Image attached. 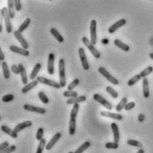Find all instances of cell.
Wrapping results in <instances>:
<instances>
[{
    "label": "cell",
    "mask_w": 153,
    "mask_h": 153,
    "mask_svg": "<svg viewBox=\"0 0 153 153\" xmlns=\"http://www.w3.org/2000/svg\"><path fill=\"white\" fill-rule=\"evenodd\" d=\"M90 33H91V42L92 44L97 43V21L95 19L91 20L90 24Z\"/></svg>",
    "instance_id": "obj_8"
},
{
    "label": "cell",
    "mask_w": 153,
    "mask_h": 153,
    "mask_svg": "<svg viewBox=\"0 0 153 153\" xmlns=\"http://www.w3.org/2000/svg\"><path fill=\"white\" fill-rule=\"evenodd\" d=\"M31 24V19L29 18H27L25 20H24V22L20 25V27H19V29L18 30L19 31L20 33H23L24 31L26 30L28 27H29V25Z\"/></svg>",
    "instance_id": "obj_30"
},
{
    "label": "cell",
    "mask_w": 153,
    "mask_h": 153,
    "mask_svg": "<svg viewBox=\"0 0 153 153\" xmlns=\"http://www.w3.org/2000/svg\"><path fill=\"white\" fill-rule=\"evenodd\" d=\"M43 135H44V129L42 128H38V130L36 132V139L38 141H41L42 139H43Z\"/></svg>",
    "instance_id": "obj_42"
},
{
    "label": "cell",
    "mask_w": 153,
    "mask_h": 153,
    "mask_svg": "<svg viewBox=\"0 0 153 153\" xmlns=\"http://www.w3.org/2000/svg\"><path fill=\"white\" fill-rule=\"evenodd\" d=\"M76 132V119H71L69 124V134L73 136Z\"/></svg>",
    "instance_id": "obj_28"
},
{
    "label": "cell",
    "mask_w": 153,
    "mask_h": 153,
    "mask_svg": "<svg viewBox=\"0 0 153 153\" xmlns=\"http://www.w3.org/2000/svg\"><path fill=\"white\" fill-rule=\"evenodd\" d=\"M1 67H2V70H3V75H4V77L5 79L10 78V76H11V75H10V70H9V67H8L7 62H2Z\"/></svg>",
    "instance_id": "obj_25"
},
{
    "label": "cell",
    "mask_w": 153,
    "mask_h": 153,
    "mask_svg": "<svg viewBox=\"0 0 153 153\" xmlns=\"http://www.w3.org/2000/svg\"><path fill=\"white\" fill-rule=\"evenodd\" d=\"M138 121L141 122V123L144 121V115H143V114H140L138 115Z\"/></svg>",
    "instance_id": "obj_49"
},
{
    "label": "cell",
    "mask_w": 153,
    "mask_h": 153,
    "mask_svg": "<svg viewBox=\"0 0 153 153\" xmlns=\"http://www.w3.org/2000/svg\"><path fill=\"white\" fill-rule=\"evenodd\" d=\"M114 43L115 46L118 47V48H121V49H123V51L128 52V51H129V49H130V48H129L128 45H127L126 43H124V42H123L122 41H120V40H118V39H115V40L114 41Z\"/></svg>",
    "instance_id": "obj_24"
},
{
    "label": "cell",
    "mask_w": 153,
    "mask_h": 153,
    "mask_svg": "<svg viewBox=\"0 0 153 153\" xmlns=\"http://www.w3.org/2000/svg\"><path fill=\"white\" fill-rule=\"evenodd\" d=\"M11 70L13 71V72L14 74H20V70H19V65H16V64H13L12 67H11Z\"/></svg>",
    "instance_id": "obj_46"
},
{
    "label": "cell",
    "mask_w": 153,
    "mask_h": 153,
    "mask_svg": "<svg viewBox=\"0 0 153 153\" xmlns=\"http://www.w3.org/2000/svg\"><path fill=\"white\" fill-rule=\"evenodd\" d=\"M127 103H128V99L127 98H123V100L118 103V105L116 106V111L117 112H121V111H123V109L125 107V106L127 105Z\"/></svg>",
    "instance_id": "obj_33"
},
{
    "label": "cell",
    "mask_w": 153,
    "mask_h": 153,
    "mask_svg": "<svg viewBox=\"0 0 153 153\" xmlns=\"http://www.w3.org/2000/svg\"><path fill=\"white\" fill-rule=\"evenodd\" d=\"M142 77L140 76V74H137L136 76H134L132 78H130L128 81V86H132V85H134L135 84H137L138 81L141 79Z\"/></svg>",
    "instance_id": "obj_35"
},
{
    "label": "cell",
    "mask_w": 153,
    "mask_h": 153,
    "mask_svg": "<svg viewBox=\"0 0 153 153\" xmlns=\"http://www.w3.org/2000/svg\"><path fill=\"white\" fill-rule=\"evenodd\" d=\"M80 83V81H79V79L78 78H75L69 85H68V90L69 91H72L76 86H77L78 85V84Z\"/></svg>",
    "instance_id": "obj_39"
},
{
    "label": "cell",
    "mask_w": 153,
    "mask_h": 153,
    "mask_svg": "<svg viewBox=\"0 0 153 153\" xmlns=\"http://www.w3.org/2000/svg\"><path fill=\"white\" fill-rule=\"evenodd\" d=\"M78 110H79V105L78 104H74L72 109H71V119H76Z\"/></svg>",
    "instance_id": "obj_36"
},
{
    "label": "cell",
    "mask_w": 153,
    "mask_h": 153,
    "mask_svg": "<svg viewBox=\"0 0 153 153\" xmlns=\"http://www.w3.org/2000/svg\"><path fill=\"white\" fill-rule=\"evenodd\" d=\"M86 100V97L85 95L82 96H76L74 98H70L67 101L66 104L67 105H74V104H79L81 102H84Z\"/></svg>",
    "instance_id": "obj_15"
},
{
    "label": "cell",
    "mask_w": 153,
    "mask_h": 153,
    "mask_svg": "<svg viewBox=\"0 0 153 153\" xmlns=\"http://www.w3.org/2000/svg\"><path fill=\"white\" fill-rule=\"evenodd\" d=\"M19 70H20V76H21V80H22V83L26 85H27V81H28V77L27 75V72H26V70H25V67L22 63H19Z\"/></svg>",
    "instance_id": "obj_21"
},
{
    "label": "cell",
    "mask_w": 153,
    "mask_h": 153,
    "mask_svg": "<svg viewBox=\"0 0 153 153\" xmlns=\"http://www.w3.org/2000/svg\"><path fill=\"white\" fill-rule=\"evenodd\" d=\"M0 60H1V62H4V56L2 49H0Z\"/></svg>",
    "instance_id": "obj_50"
},
{
    "label": "cell",
    "mask_w": 153,
    "mask_h": 153,
    "mask_svg": "<svg viewBox=\"0 0 153 153\" xmlns=\"http://www.w3.org/2000/svg\"><path fill=\"white\" fill-rule=\"evenodd\" d=\"M38 81L37 80H32L29 84H27V85H26L22 89H21V92L22 93H27V92H28L29 91H31L33 88H34L37 85H38Z\"/></svg>",
    "instance_id": "obj_23"
},
{
    "label": "cell",
    "mask_w": 153,
    "mask_h": 153,
    "mask_svg": "<svg viewBox=\"0 0 153 153\" xmlns=\"http://www.w3.org/2000/svg\"><path fill=\"white\" fill-rule=\"evenodd\" d=\"M2 27H2V25L0 24V33H2Z\"/></svg>",
    "instance_id": "obj_54"
},
{
    "label": "cell",
    "mask_w": 153,
    "mask_h": 153,
    "mask_svg": "<svg viewBox=\"0 0 153 153\" xmlns=\"http://www.w3.org/2000/svg\"><path fill=\"white\" fill-rule=\"evenodd\" d=\"M50 33H51V34L56 39V41L57 42H59L60 43L62 42H63V41H64V39H63V37L61 35V33L58 32V31L56 30L55 27H52L51 29H50Z\"/></svg>",
    "instance_id": "obj_27"
},
{
    "label": "cell",
    "mask_w": 153,
    "mask_h": 153,
    "mask_svg": "<svg viewBox=\"0 0 153 153\" xmlns=\"http://www.w3.org/2000/svg\"><path fill=\"white\" fill-rule=\"evenodd\" d=\"M93 100H96L97 102H99L100 104H101L103 107H105L106 108H107L108 110H111V109L113 108L112 104H111L108 100H107L105 98H103L101 95H100V94H98V93H95V94L93 95Z\"/></svg>",
    "instance_id": "obj_7"
},
{
    "label": "cell",
    "mask_w": 153,
    "mask_h": 153,
    "mask_svg": "<svg viewBox=\"0 0 153 153\" xmlns=\"http://www.w3.org/2000/svg\"><path fill=\"white\" fill-rule=\"evenodd\" d=\"M150 57L153 60V53H151V54H150Z\"/></svg>",
    "instance_id": "obj_53"
},
{
    "label": "cell",
    "mask_w": 153,
    "mask_h": 153,
    "mask_svg": "<svg viewBox=\"0 0 153 153\" xmlns=\"http://www.w3.org/2000/svg\"><path fill=\"white\" fill-rule=\"evenodd\" d=\"M62 137V134L60 132H57V133H56L55 135H54V137L50 139V141L47 143L46 147H45V149H46L47 151H49V150H51L54 146H55V144L59 141V139L61 138Z\"/></svg>",
    "instance_id": "obj_11"
},
{
    "label": "cell",
    "mask_w": 153,
    "mask_h": 153,
    "mask_svg": "<svg viewBox=\"0 0 153 153\" xmlns=\"http://www.w3.org/2000/svg\"><path fill=\"white\" fill-rule=\"evenodd\" d=\"M41 68H42V64H41V63H36V64H35V66L33 67V71H32V72H31L30 76H29V78H30L31 80H34V78L37 77L38 73H39Z\"/></svg>",
    "instance_id": "obj_26"
},
{
    "label": "cell",
    "mask_w": 153,
    "mask_h": 153,
    "mask_svg": "<svg viewBox=\"0 0 153 153\" xmlns=\"http://www.w3.org/2000/svg\"><path fill=\"white\" fill-rule=\"evenodd\" d=\"M46 145H47L46 140H45L44 138H43V139H42V140L40 141V143H39L38 147H37L36 153H42L43 150H44V148L46 147Z\"/></svg>",
    "instance_id": "obj_34"
},
{
    "label": "cell",
    "mask_w": 153,
    "mask_h": 153,
    "mask_svg": "<svg viewBox=\"0 0 153 153\" xmlns=\"http://www.w3.org/2000/svg\"><path fill=\"white\" fill-rule=\"evenodd\" d=\"M143 97L148 99L150 97V88H149V81L146 77L143 78Z\"/></svg>",
    "instance_id": "obj_17"
},
{
    "label": "cell",
    "mask_w": 153,
    "mask_h": 153,
    "mask_svg": "<svg viewBox=\"0 0 153 153\" xmlns=\"http://www.w3.org/2000/svg\"><path fill=\"white\" fill-rule=\"evenodd\" d=\"M105 147H106L107 149L116 150V149L119 148V144H118V143H115V142H113V143H110V142H109V143H106Z\"/></svg>",
    "instance_id": "obj_40"
},
{
    "label": "cell",
    "mask_w": 153,
    "mask_h": 153,
    "mask_svg": "<svg viewBox=\"0 0 153 153\" xmlns=\"http://www.w3.org/2000/svg\"><path fill=\"white\" fill-rule=\"evenodd\" d=\"M82 42H84V44H85V46L87 47V48L89 49V51L92 53V56H93L95 58H97V59L100 58V56H101L100 52V51L95 48V47H94V44H92V42H91V40H89L87 37L84 36V37L82 38Z\"/></svg>",
    "instance_id": "obj_3"
},
{
    "label": "cell",
    "mask_w": 153,
    "mask_h": 153,
    "mask_svg": "<svg viewBox=\"0 0 153 153\" xmlns=\"http://www.w3.org/2000/svg\"><path fill=\"white\" fill-rule=\"evenodd\" d=\"M38 97L40 98L41 101H42V103H44V104H48V103L49 102V100H48V98L47 97V95L43 92H39V93H38Z\"/></svg>",
    "instance_id": "obj_38"
},
{
    "label": "cell",
    "mask_w": 153,
    "mask_h": 153,
    "mask_svg": "<svg viewBox=\"0 0 153 153\" xmlns=\"http://www.w3.org/2000/svg\"><path fill=\"white\" fill-rule=\"evenodd\" d=\"M100 114L103 117H108L110 119H114V120H117V121H121L123 119V115L121 114H114V113H111L108 111H101Z\"/></svg>",
    "instance_id": "obj_13"
},
{
    "label": "cell",
    "mask_w": 153,
    "mask_h": 153,
    "mask_svg": "<svg viewBox=\"0 0 153 153\" xmlns=\"http://www.w3.org/2000/svg\"><path fill=\"white\" fill-rule=\"evenodd\" d=\"M91 146V143L89 141L87 142H85L82 145H80V147H78L76 150V152L74 153H83L85 150H87L89 147Z\"/></svg>",
    "instance_id": "obj_29"
},
{
    "label": "cell",
    "mask_w": 153,
    "mask_h": 153,
    "mask_svg": "<svg viewBox=\"0 0 153 153\" xmlns=\"http://www.w3.org/2000/svg\"><path fill=\"white\" fill-rule=\"evenodd\" d=\"M1 130L4 133H5L6 135H9L10 137H12L14 138V139L18 137V133H16L15 131H14V129H11L9 127H7L5 125H2L1 126Z\"/></svg>",
    "instance_id": "obj_20"
},
{
    "label": "cell",
    "mask_w": 153,
    "mask_h": 153,
    "mask_svg": "<svg viewBox=\"0 0 153 153\" xmlns=\"http://www.w3.org/2000/svg\"><path fill=\"white\" fill-rule=\"evenodd\" d=\"M135 107H136V103L133 102V101H131V102H128V103H127V105L125 106L124 109H125L126 111H129V110L133 109Z\"/></svg>",
    "instance_id": "obj_45"
},
{
    "label": "cell",
    "mask_w": 153,
    "mask_h": 153,
    "mask_svg": "<svg viewBox=\"0 0 153 153\" xmlns=\"http://www.w3.org/2000/svg\"><path fill=\"white\" fill-rule=\"evenodd\" d=\"M36 80H37L39 83H41V84L49 85V86L54 87V88H56V89H60L62 87L60 83H57V82L53 81V80H51V79L46 78L45 76H37V79H36Z\"/></svg>",
    "instance_id": "obj_4"
},
{
    "label": "cell",
    "mask_w": 153,
    "mask_h": 153,
    "mask_svg": "<svg viewBox=\"0 0 153 153\" xmlns=\"http://www.w3.org/2000/svg\"><path fill=\"white\" fill-rule=\"evenodd\" d=\"M99 72H100L102 76H104L105 78H107V80H108L110 83H112L113 85H119L118 79L115 78L114 76H112L104 67H100V68H99Z\"/></svg>",
    "instance_id": "obj_5"
},
{
    "label": "cell",
    "mask_w": 153,
    "mask_h": 153,
    "mask_svg": "<svg viewBox=\"0 0 153 153\" xmlns=\"http://www.w3.org/2000/svg\"><path fill=\"white\" fill-rule=\"evenodd\" d=\"M54 62H55V55L53 53H49L48 58V72L49 75H53L55 73L54 71Z\"/></svg>",
    "instance_id": "obj_12"
},
{
    "label": "cell",
    "mask_w": 153,
    "mask_h": 153,
    "mask_svg": "<svg viewBox=\"0 0 153 153\" xmlns=\"http://www.w3.org/2000/svg\"><path fill=\"white\" fill-rule=\"evenodd\" d=\"M152 71H153L152 66H148V67H147V68H145L143 71H142L139 74H140V76H141L142 78H144V77H146L148 75H150Z\"/></svg>",
    "instance_id": "obj_31"
},
{
    "label": "cell",
    "mask_w": 153,
    "mask_h": 153,
    "mask_svg": "<svg viewBox=\"0 0 153 153\" xmlns=\"http://www.w3.org/2000/svg\"><path fill=\"white\" fill-rule=\"evenodd\" d=\"M7 9L8 12L10 13V16L12 19H13L15 17V4H14V1L13 0H7Z\"/></svg>",
    "instance_id": "obj_22"
},
{
    "label": "cell",
    "mask_w": 153,
    "mask_h": 153,
    "mask_svg": "<svg viewBox=\"0 0 153 153\" xmlns=\"http://www.w3.org/2000/svg\"><path fill=\"white\" fill-rule=\"evenodd\" d=\"M78 55H79V57H80V61H81V63H82L83 69L85 70V71H88L90 69V66H89V63H88V61H87L85 51V49L83 48H78Z\"/></svg>",
    "instance_id": "obj_6"
},
{
    "label": "cell",
    "mask_w": 153,
    "mask_h": 153,
    "mask_svg": "<svg viewBox=\"0 0 153 153\" xmlns=\"http://www.w3.org/2000/svg\"><path fill=\"white\" fill-rule=\"evenodd\" d=\"M126 23H127V20H126L125 19H120V20L116 21L114 25H112V26L108 28V33H114L115 31L118 30L120 27H123Z\"/></svg>",
    "instance_id": "obj_14"
},
{
    "label": "cell",
    "mask_w": 153,
    "mask_h": 153,
    "mask_svg": "<svg viewBox=\"0 0 153 153\" xmlns=\"http://www.w3.org/2000/svg\"><path fill=\"white\" fill-rule=\"evenodd\" d=\"M50 1H52V0H50Z\"/></svg>",
    "instance_id": "obj_56"
},
{
    "label": "cell",
    "mask_w": 153,
    "mask_h": 153,
    "mask_svg": "<svg viewBox=\"0 0 153 153\" xmlns=\"http://www.w3.org/2000/svg\"><path fill=\"white\" fill-rule=\"evenodd\" d=\"M7 147H9V143H8L7 142H4V143H1V145H0V152L5 150Z\"/></svg>",
    "instance_id": "obj_48"
},
{
    "label": "cell",
    "mask_w": 153,
    "mask_h": 153,
    "mask_svg": "<svg viewBox=\"0 0 153 153\" xmlns=\"http://www.w3.org/2000/svg\"><path fill=\"white\" fill-rule=\"evenodd\" d=\"M101 42H102L103 44H107V43L109 42V40H107V39H103V40L101 41Z\"/></svg>",
    "instance_id": "obj_51"
},
{
    "label": "cell",
    "mask_w": 153,
    "mask_h": 153,
    "mask_svg": "<svg viewBox=\"0 0 153 153\" xmlns=\"http://www.w3.org/2000/svg\"><path fill=\"white\" fill-rule=\"evenodd\" d=\"M111 128L113 131V135H114V142L118 143L120 140V133H119V128L118 125L116 123H113L111 124Z\"/></svg>",
    "instance_id": "obj_18"
},
{
    "label": "cell",
    "mask_w": 153,
    "mask_h": 153,
    "mask_svg": "<svg viewBox=\"0 0 153 153\" xmlns=\"http://www.w3.org/2000/svg\"><path fill=\"white\" fill-rule=\"evenodd\" d=\"M63 96L66 97V98H74L77 96V92H73V91H65L63 92Z\"/></svg>",
    "instance_id": "obj_41"
},
{
    "label": "cell",
    "mask_w": 153,
    "mask_h": 153,
    "mask_svg": "<svg viewBox=\"0 0 153 153\" xmlns=\"http://www.w3.org/2000/svg\"><path fill=\"white\" fill-rule=\"evenodd\" d=\"M1 15L3 17L4 20V25H5V28L7 33H12L13 32V26H12V23H11V16L10 13L8 12V9L6 7H3L1 9Z\"/></svg>",
    "instance_id": "obj_1"
},
{
    "label": "cell",
    "mask_w": 153,
    "mask_h": 153,
    "mask_svg": "<svg viewBox=\"0 0 153 153\" xmlns=\"http://www.w3.org/2000/svg\"><path fill=\"white\" fill-rule=\"evenodd\" d=\"M13 1H14V4H15L16 11H17V12L21 11L22 5H21V2H20V0H13Z\"/></svg>",
    "instance_id": "obj_47"
},
{
    "label": "cell",
    "mask_w": 153,
    "mask_h": 153,
    "mask_svg": "<svg viewBox=\"0 0 153 153\" xmlns=\"http://www.w3.org/2000/svg\"><path fill=\"white\" fill-rule=\"evenodd\" d=\"M24 109L29 112H33V113H37L40 114H46V109L43 107H39L33 106V105H29V104H26L24 105Z\"/></svg>",
    "instance_id": "obj_10"
},
{
    "label": "cell",
    "mask_w": 153,
    "mask_h": 153,
    "mask_svg": "<svg viewBox=\"0 0 153 153\" xmlns=\"http://www.w3.org/2000/svg\"><path fill=\"white\" fill-rule=\"evenodd\" d=\"M106 91H107L113 98H114V99H117L118 97H119V94H118V92H116L114 88H112L111 86H107V88H106Z\"/></svg>",
    "instance_id": "obj_37"
},
{
    "label": "cell",
    "mask_w": 153,
    "mask_h": 153,
    "mask_svg": "<svg viewBox=\"0 0 153 153\" xmlns=\"http://www.w3.org/2000/svg\"><path fill=\"white\" fill-rule=\"evenodd\" d=\"M58 71H59V79L62 87L66 86V73H65V62L64 59L61 58L58 62Z\"/></svg>",
    "instance_id": "obj_2"
},
{
    "label": "cell",
    "mask_w": 153,
    "mask_h": 153,
    "mask_svg": "<svg viewBox=\"0 0 153 153\" xmlns=\"http://www.w3.org/2000/svg\"><path fill=\"white\" fill-rule=\"evenodd\" d=\"M13 99H14V96H13V94H6V95L3 96V98H2V101H3V102H5V103H7V102H10V101L13 100Z\"/></svg>",
    "instance_id": "obj_43"
},
{
    "label": "cell",
    "mask_w": 153,
    "mask_h": 153,
    "mask_svg": "<svg viewBox=\"0 0 153 153\" xmlns=\"http://www.w3.org/2000/svg\"><path fill=\"white\" fill-rule=\"evenodd\" d=\"M69 153H74V152H70Z\"/></svg>",
    "instance_id": "obj_55"
},
{
    "label": "cell",
    "mask_w": 153,
    "mask_h": 153,
    "mask_svg": "<svg viewBox=\"0 0 153 153\" xmlns=\"http://www.w3.org/2000/svg\"><path fill=\"white\" fill-rule=\"evenodd\" d=\"M10 50L17 53V54H19L21 56H29V51L24 48H19V47L17 46H10Z\"/></svg>",
    "instance_id": "obj_16"
},
{
    "label": "cell",
    "mask_w": 153,
    "mask_h": 153,
    "mask_svg": "<svg viewBox=\"0 0 153 153\" xmlns=\"http://www.w3.org/2000/svg\"><path fill=\"white\" fill-rule=\"evenodd\" d=\"M13 34H14L15 38L17 39V41H18V42L20 43V45L22 46V48H26V49H27V48H29V44L27 43V42L26 41V39H25L24 36L22 35V33H20L19 30H16L14 31Z\"/></svg>",
    "instance_id": "obj_9"
},
{
    "label": "cell",
    "mask_w": 153,
    "mask_h": 153,
    "mask_svg": "<svg viewBox=\"0 0 153 153\" xmlns=\"http://www.w3.org/2000/svg\"><path fill=\"white\" fill-rule=\"evenodd\" d=\"M15 150H16L15 145H11V146L7 147L5 150H4V151H1V152H0V153H12V152H13Z\"/></svg>",
    "instance_id": "obj_44"
},
{
    "label": "cell",
    "mask_w": 153,
    "mask_h": 153,
    "mask_svg": "<svg viewBox=\"0 0 153 153\" xmlns=\"http://www.w3.org/2000/svg\"><path fill=\"white\" fill-rule=\"evenodd\" d=\"M127 143L130 146H133V147H137L139 149H142L143 148V143L137 140H133V139H129L127 141Z\"/></svg>",
    "instance_id": "obj_32"
},
{
    "label": "cell",
    "mask_w": 153,
    "mask_h": 153,
    "mask_svg": "<svg viewBox=\"0 0 153 153\" xmlns=\"http://www.w3.org/2000/svg\"><path fill=\"white\" fill-rule=\"evenodd\" d=\"M31 126H32V122H31V121H25V122L19 123V124H18L17 126H15L14 131H15L16 133H19V132H20L21 130H23V129H25V128H29Z\"/></svg>",
    "instance_id": "obj_19"
},
{
    "label": "cell",
    "mask_w": 153,
    "mask_h": 153,
    "mask_svg": "<svg viewBox=\"0 0 153 153\" xmlns=\"http://www.w3.org/2000/svg\"><path fill=\"white\" fill-rule=\"evenodd\" d=\"M137 153H144V151L143 149H139V151Z\"/></svg>",
    "instance_id": "obj_52"
}]
</instances>
